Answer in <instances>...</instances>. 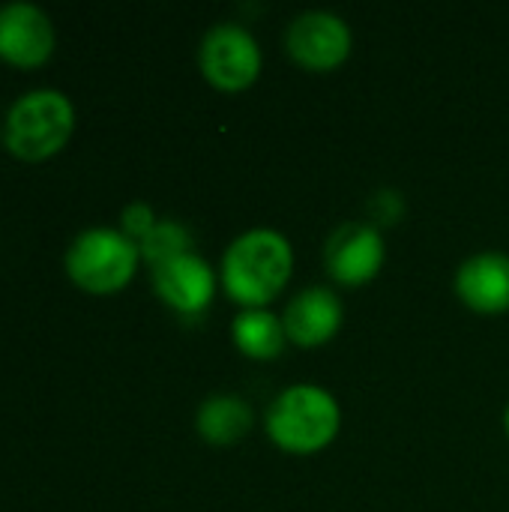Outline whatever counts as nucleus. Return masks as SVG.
Returning <instances> with one entry per match:
<instances>
[{
    "label": "nucleus",
    "instance_id": "obj_7",
    "mask_svg": "<svg viewBox=\"0 0 509 512\" xmlns=\"http://www.w3.org/2000/svg\"><path fill=\"white\" fill-rule=\"evenodd\" d=\"M54 51V24L45 9L27 0L0 6V60L18 69L48 63Z\"/></svg>",
    "mask_w": 509,
    "mask_h": 512
},
{
    "label": "nucleus",
    "instance_id": "obj_5",
    "mask_svg": "<svg viewBox=\"0 0 509 512\" xmlns=\"http://www.w3.org/2000/svg\"><path fill=\"white\" fill-rule=\"evenodd\" d=\"M198 66L213 87L243 90L261 72V48L240 21H219L201 39Z\"/></svg>",
    "mask_w": 509,
    "mask_h": 512
},
{
    "label": "nucleus",
    "instance_id": "obj_6",
    "mask_svg": "<svg viewBox=\"0 0 509 512\" xmlns=\"http://www.w3.org/2000/svg\"><path fill=\"white\" fill-rule=\"evenodd\" d=\"M288 54L315 72L339 66L351 51V27L342 15L327 9H306L300 12L285 30Z\"/></svg>",
    "mask_w": 509,
    "mask_h": 512
},
{
    "label": "nucleus",
    "instance_id": "obj_2",
    "mask_svg": "<svg viewBox=\"0 0 509 512\" xmlns=\"http://www.w3.org/2000/svg\"><path fill=\"white\" fill-rule=\"evenodd\" d=\"M75 132V108L66 93L39 87L18 96L3 120V147L21 162H42L60 153Z\"/></svg>",
    "mask_w": 509,
    "mask_h": 512
},
{
    "label": "nucleus",
    "instance_id": "obj_4",
    "mask_svg": "<svg viewBox=\"0 0 509 512\" xmlns=\"http://www.w3.org/2000/svg\"><path fill=\"white\" fill-rule=\"evenodd\" d=\"M141 264V249L120 228H87L81 231L66 255V276L87 294L123 291Z\"/></svg>",
    "mask_w": 509,
    "mask_h": 512
},
{
    "label": "nucleus",
    "instance_id": "obj_3",
    "mask_svg": "<svg viewBox=\"0 0 509 512\" xmlns=\"http://www.w3.org/2000/svg\"><path fill=\"white\" fill-rule=\"evenodd\" d=\"M339 426L342 408L318 384H294L267 408V435L285 453H318L339 435Z\"/></svg>",
    "mask_w": 509,
    "mask_h": 512
},
{
    "label": "nucleus",
    "instance_id": "obj_14",
    "mask_svg": "<svg viewBox=\"0 0 509 512\" xmlns=\"http://www.w3.org/2000/svg\"><path fill=\"white\" fill-rule=\"evenodd\" d=\"M138 249H141V261H147L150 270H153V267H159V264H165L171 258H180L186 252H192V234L174 219H159L153 225V231L138 243Z\"/></svg>",
    "mask_w": 509,
    "mask_h": 512
},
{
    "label": "nucleus",
    "instance_id": "obj_8",
    "mask_svg": "<svg viewBox=\"0 0 509 512\" xmlns=\"http://www.w3.org/2000/svg\"><path fill=\"white\" fill-rule=\"evenodd\" d=\"M384 237L369 222H345L339 225L327 246H324V264L327 273L342 285H363L369 282L381 264H384Z\"/></svg>",
    "mask_w": 509,
    "mask_h": 512
},
{
    "label": "nucleus",
    "instance_id": "obj_10",
    "mask_svg": "<svg viewBox=\"0 0 509 512\" xmlns=\"http://www.w3.org/2000/svg\"><path fill=\"white\" fill-rule=\"evenodd\" d=\"M282 324H285L288 342L300 348L324 345L342 327V300L333 288L309 285L291 297V303L282 312Z\"/></svg>",
    "mask_w": 509,
    "mask_h": 512
},
{
    "label": "nucleus",
    "instance_id": "obj_1",
    "mask_svg": "<svg viewBox=\"0 0 509 512\" xmlns=\"http://www.w3.org/2000/svg\"><path fill=\"white\" fill-rule=\"evenodd\" d=\"M294 249L291 240L273 228H252L225 249L222 288L243 309L267 306L291 279Z\"/></svg>",
    "mask_w": 509,
    "mask_h": 512
},
{
    "label": "nucleus",
    "instance_id": "obj_13",
    "mask_svg": "<svg viewBox=\"0 0 509 512\" xmlns=\"http://www.w3.org/2000/svg\"><path fill=\"white\" fill-rule=\"evenodd\" d=\"M231 336H234V345L252 360H273L285 351V342H288L282 315H273L264 306L237 312L231 321Z\"/></svg>",
    "mask_w": 509,
    "mask_h": 512
},
{
    "label": "nucleus",
    "instance_id": "obj_11",
    "mask_svg": "<svg viewBox=\"0 0 509 512\" xmlns=\"http://www.w3.org/2000/svg\"><path fill=\"white\" fill-rule=\"evenodd\" d=\"M456 294L483 315H501L509 309V255L480 252L471 255L456 273Z\"/></svg>",
    "mask_w": 509,
    "mask_h": 512
},
{
    "label": "nucleus",
    "instance_id": "obj_15",
    "mask_svg": "<svg viewBox=\"0 0 509 512\" xmlns=\"http://www.w3.org/2000/svg\"><path fill=\"white\" fill-rule=\"evenodd\" d=\"M156 222H159V219H156L153 207L144 204V201H132V204H126L123 213H120V231H123L129 240H135V243H141V240L153 231Z\"/></svg>",
    "mask_w": 509,
    "mask_h": 512
},
{
    "label": "nucleus",
    "instance_id": "obj_16",
    "mask_svg": "<svg viewBox=\"0 0 509 512\" xmlns=\"http://www.w3.org/2000/svg\"><path fill=\"white\" fill-rule=\"evenodd\" d=\"M504 429H507V435H509V405H507V414H504Z\"/></svg>",
    "mask_w": 509,
    "mask_h": 512
},
{
    "label": "nucleus",
    "instance_id": "obj_12",
    "mask_svg": "<svg viewBox=\"0 0 509 512\" xmlns=\"http://www.w3.org/2000/svg\"><path fill=\"white\" fill-rule=\"evenodd\" d=\"M252 408L246 399L231 396V393H219L201 402L198 414H195V429L207 444L216 447H228L237 444L240 438H246L252 432Z\"/></svg>",
    "mask_w": 509,
    "mask_h": 512
},
{
    "label": "nucleus",
    "instance_id": "obj_9",
    "mask_svg": "<svg viewBox=\"0 0 509 512\" xmlns=\"http://www.w3.org/2000/svg\"><path fill=\"white\" fill-rule=\"evenodd\" d=\"M153 288L174 312L198 315L210 306L216 294V273L201 255L186 252L153 267Z\"/></svg>",
    "mask_w": 509,
    "mask_h": 512
}]
</instances>
